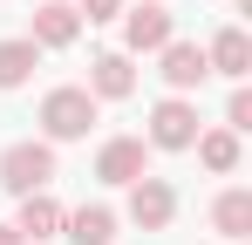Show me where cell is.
Masks as SVG:
<instances>
[{
    "instance_id": "obj_16",
    "label": "cell",
    "mask_w": 252,
    "mask_h": 245,
    "mask_svg": "<svg viewBox=\"0 0 252 245\" xmlns=\"http://www.w3.org/2000/svg\"><path fill=\"white\" fill-rule=\"evenodd\" d=\"M225 129H232V136L252 129V89L246 82H232V95H225Z\"/></svg>"
},
{
    "instance_id": "obj_6",
    "label": "cell",
    "mask_w": 252,
    "mask_h": 245,
    "mask_svg": "<svg viewBox=\"0 0 252 245\" xmlns=\"http://www.w3.org/2000/svg\"><path fill=\"white\" fill-rule=\"evenodd\" d=\"M157 75H164V89H170V95H198V89L211 82L205 48H198V41H184V34H170L164 48H157Z\"/></svg>"
},
{
    "instance_id": "obj_19",
    "label": "cell",
    "mask_w": 252,
    "mask_h": 245,
    "mask_svg": "<svg viewBox=\"0 0 252 245\" xmlns=\"http://www.w3.org/2000/svg\"><path fill=\"white\" fill-rule=\"evenodd\" d=\"M232 14H252V0H232Z\"/></svg>"
},
{
    "instance_id": "obj_17",
    "label": "cell",
    "mask_w": 252,
    "mask_h": 245,
    "mask_svg": "<svg viewBox=\"0 0 252 245\" xmlns=\"http://www.w3.org/2000/svg\"><path fill=\"white\" fill-rule=\"evenodd\" d=\"M129 0H75V14H82V28H109L116 14H123Z\"/></svg>"
},
{
    "instance_id": "obj_18",
    "label": "cell",
    "mask_w": 252,
    "mask_h": 245,
    "mask_svg": "<svg viewBox=\"0 0 252 245\" xmlns=\"http://www.w3.org/2000/svg\"><path fill=\"white\" fill-rule=\"evenodd\" d=\"M0 245H28V239H21V232H14V218H7V225H0Z\"/></svg>"
},
{
    "instance_id": "obj_12",
    "label": "cell",
    "mask_w": 252,
    "mask_h": 245,
    "mask_svg": "<svg viewBox=\"0 0 252 245\" xmlns=\"http://www.w3.org/2000/svg\"><path fill=\"white\" fill-rule=\"evenodd\" d=\"M191 150H198V163H205L211 177H239V170H246V136H232L225 122L198 129V143H191Z\"/></svg>"
},
{
    "instance_id": "obj_1",
    "label": "cell",
    "mask_w": 252,
    "mask_h": 245,
    "mask_svg": "<svg viewBox=\"0 0 252 245\" xmlns=\"http://www.w3.org/2000/svg\"><path fill=\"white\" fill-rule=\"evenodd\" d=\"M95 95H89L82 82H62V89H48L41 95V109H34V122H41V136L48 143H82L89 136V122H95Z\"/></svg>"
},
{
    "instance_id": "obj_13",
    "label": "cell",
    "mask_w": 252,
    "mask_h": 245,
    "mask_svg": "<svg viewBox=\"0 0 252 245\" xmlns=\"http://www.w3.org/2000/svg\"><path fill=\"white\" fill-rule=\"evenodd\" d=\"M116 232H123L116 204H75V211L62 218V239L68 245H116Z\"/></svg>"
},
{
    "instance_id": "obj_5",
    "label": "cell",
    "mask_w": 252,
    "mask_h": 245,
    "mask_svg": "<svg viewBox=\"0 0 252 245\" xmlns=\"http://www.w3.org/2000/svg\"><path fill=\"white\" fill-rule=\"evenodd\" d=\"M116 28H123V55H157L177 34V14H170L164 0H129L123 14H116Z\"/></svg>"
},
{
    "instance_id": "obj_8",
    "label": "cell",
    "mask_w": 252,
    "mask_h": 245,
    "mask_svg": "<svg viewBox=\"0 0 252 245\" xmlns=\"http://www.w3.org/2000/svg\"><path fill=\"white\" fill-rule=\"evenodd\" d=\"M150 157H157V150H150L143 136H102V143H95V177L123 191V184H136V177L150 170Z\"/></svg>"
},
{
    "instance_id": "obj_7",
    "label": "cell",
    "mask_w": 252,
    "mask_h": 245,
    "mask_svg": "<svg viewBox=\"0 0 252 245\" xmlns=\"http://www.w3.org/2000/svg\"><path fill=\"white\" fill-rule=\"evenodd\" d=\"M82 89L95 95V102H129V95H136V55H123V48H95Z\"/></svg>"
},
{
    "instance_id": "obj_11",
    "label": "cell",
    "mask_w": 252,
    "mask_h": 245,
    "mask_svg": "<svg viewBox=\"0 0 252 245\" xmlns=\"http://www.w3.org/2000/svg\"><path fill=\"white\" fill-rule=\"evenodd\" d=\"M205 68L225 75V82H246V75H252V34L239 28V21H225V28L205 41Z\"/></svg>"
},
{
    "instance_id": "obj_9",
    "label": "cell",
    "mask_w": 252,
    "mask_h": 245,
    "mask_svg": "<svg viewBox=\"0 0 252 245\" xmlns=\"http://www.w3.org/2000/svg\"><path fill=\"white\" fill-rule=\"evenodd\" d=\"M28 41L55 55V48H75L82 41V14H75V0H41L34 7V21H28Z\"/></svg>"
},
{
    "instance_id": "obj_10",
    "label": "cell",
    "mask_w": 252,
    "mask_h": 245,
    "mask_svg": "<svg viewBox=\"0 0 252 245\" xmlns=\"http://www.w3.org/2000/svg\"><path fill=\"white\" fill-rule=\"evenodd\" d=\"M21 211H14V232L28 245H48V239H62V218H68V204L55 198V191H28V198H14Z\"/></svg>"
},
{
    "instance_id": "obj_14",
    "label": "cell",
    "mask_w": 252,
    "mask_h": 245,
    "mask_svg": "<svg viewBox=\"0 0 252 245\" xmlns=\"http://www.w3.org/2000/svg\"><path fill=\"white\" fill-rule=\"evenodd\" d=\"M211 232H218L225 245L252 239V191H246V184H225V191L211 198Z\"/></svg>"
},
{
    "instance_id": "obj_15",
    "label": "cell",
    "mask_w": 252,
    "mask_h": 245,
    "mask_svg": "<svg viewBox=\"0 0 252 245\" xmlns=\"http://www.w3.org/2000/svg\"><path fill=\"white\" fill-rule=\"evenodd\" d=\"M34 68H41V48H34L28 34L0 41V95H14V89H28V82H34Z\"/></svg>"
},
{
    "instance_id": "obj_3",
    "label": "cell",
    "mask_w": 252,
    "mask_h": 245,
    "mask_svg": "<svg viewBox=\"0 0 252 245\" xmlns=\"http://www.w3.org/2000/svg\"><path fill=\"white\" fill-rule=\"evenodd\" d=\"M198 102L191 95H157L150 102V116H143V143L150 150H164V157H184L191 143H198Z\"/></svg>"
},
{
    "instance_id": "obj_2",
    "label": "cell",
    "mask_w": 252,
    "mask_h": 245,
    "mask_svg": "<svg viewBox=\"0 0 252 245\" xmlns=\"http://www.w3.org/2000/svg\"><path fill=\"white\" fill-rule=\"evenodd\" d=\"M55 184V143L48 136H21L0 150V191L7 198H28V191H48Z\"/></svg>"
},
{
    "instance_id": "obj_4",
    "label": "cell",
    "mask_w": 252,
    "mask_h": 245,
    "mask_svg": "<svg viewBox=\"0 0 252 245\" xmlns=\"http://www.w3.org/2000/svg\"><path fill=\"white\" fill-rule=\"evenodd\" d=\"M129 198H123V211L116 218H129L136 232H164L170 218H177V184L170 177H157V170H143L136 184H123Z\"/></svg>"
}]
</instances>
